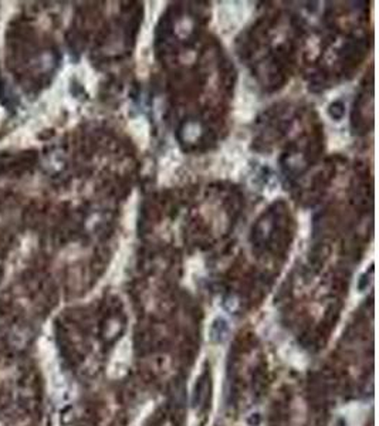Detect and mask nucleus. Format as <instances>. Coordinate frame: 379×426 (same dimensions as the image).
<instances>
[{
	"label": "nucleus",
	"instance_id": "nucleus-1",
	"mask_svg": "<svg viewBox=\"0 0 379 426\" xmlns=\"http://www.w3.org/2000/svg\"><path fill=\"white\" fill-rule=\"evenodd\" d=\"M210 340L212 343H216V344H222L226 341L228 336H229V322L219 317L216 318L213 322H212V327H210Z\"/></svg>",
	"mask_w": 379,
	"mask_h": 426
}]
</instances>
